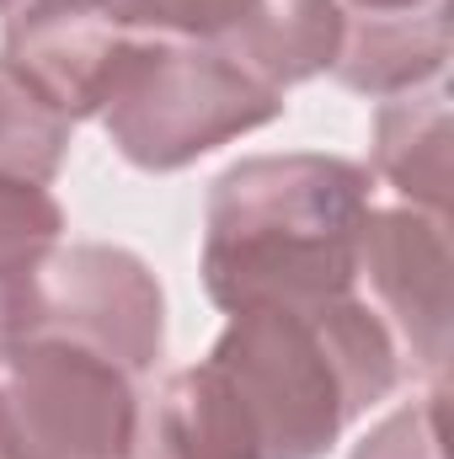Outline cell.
<instances>
[{"mask_svg":"<svg viewBox=\"0 0 454 459\" xmlns=\"http://www.w3.org/2000/svg\"><path fill=\"white\" fill-rule=\"evenodd\" d=\"M450 214L412 204H369L358 230V283L390 326L401 363L428 379L450 368Z\"/></svg>","mask_w":454,"mask_h":459,"instance_id":"obj_7","label":"cell"},{"mask_svg":"<svg viewBox=\"0 0 454 459\" xmlns=\"http://www.w3.org/2000/svg\"><path fill=\"white\" fill-rule=\"evenodd\" d=\"M278 113V86L220 48L177 38H123L97 97V123L139 171H182L230 139L267 128Z\"/></svg>","mask_w":454,"mask_h":459,"instance_id":"obj_3","label":"cell"},{"mask_svg":"<svg viewBox=\"0 0 454 459\" xmlns=\"http://www.w3.org/2000/svg\"><path fill=\"white\" fill-rule=\"evenodd\" d=\"M59 240H65L59 198L43 182L0 177V283L27 289Z\"/></svg>","mask_w":454,"mask_h":459,"instance_id":"obj_11","label":"cell"},{"mask_svg":"<svg viewBox=\"0 0 454 459\" xmlns=\"http://www.w3.org/2000/svg\"><path fill=\"white\" fill-rule=\"evenodd\" d=\"M450 86H417L401 97H385L374 113V144H369V177L396 193V204L450 214Z\"/></svg>","mask_w":454,"mask_h":459,"instance_id":"obj_9","label":"cell"},{"mask_svg":"<svg viewBox=\"0 0 454 459\" xmlns=\"http://www.w3.org/2000/svg\"><path fill=\"white\" fill-rule=\"evenodd\" d=\"M75 123L59 113L16 65L0 59V177H27L54 187L70 155Z\"/></svg>","mask_w":454,"mask_h":459,"instance_id":"obj_10","label":"cell"},{"mask_svg":"<svg viewBox=\"0 0 454 459\" xmlns=\"http://www.w3.org/2000/svg\"><path fill=\"white\" fill-rule=\"evenodd\" d=\"M337 16V75L358 97H401L444 81L454 54L450 0H327Z\"/></svg>","mask_w":454,"mask_h":459,"instance_id":"obj_8","label":"cell"},{"mask_svg":"<svg viewBox=\"0 0 454 459\" xmlns=\"http://www.w3.org/2000/svg\"><path fill=\"white\" fill-rule=\"evenodd\" d=\"M27 289H32V283H27ZM27 289H11V283H0V358H5V347H11V337H16V321H22Z\"/></svg>","mask_w":454,"mask_h":459,"instance_id":"obj_13","label":"cell"},{"mask_svg":"<svg viewBox=\"0 0 454 459\" xmlns=\"http://www.w3.org/2000/svg\"><path fill=\"white\" fill-rule=\"evenodd\" d=\"M374 177L358 160L289 150L225 166L204 204V294L235 316L358 294V230Z\"/></svg>","mask_w":454,"mask_h":459,"instance_id":"obj_2","label":"cell"},{"mask_svg":"<svg viewBox=\"0 0 454 459\" xmlns=\"http://www.w3.org/2000/svg\"><path fill=\"white\" fill-rule=\"evenodd\" d=\"M123 38H177L240 59L278 86L316 81L337 59V16L327 0H97Z\"/></svg>","mask_w":454,"mask_h":459,"instance_id":"obj_6","label":"cell"},{"mask_svg":"<svg viewBox=\"0 0 454 459\" xmlns=\"http://www.w3.org/2000/svg\"><path fill=\"white\" fill-rule=\"evenodd\" d=\"M22 332L86 342L134 368L139 379H150L166 352V294L144 256H134L128 246L59 240L48 262L32 273L16 337Z\"/></svg>","mask_w":454,"mask_h":459,"instance_id":"obj_5","label":"cell"},{"mask_svg":"<svg viewBox=\"0 0 454 459\" xmlns=\"http://www.w3.org/2000/svg\"><path fill=\"white\" fill-rule=\"evenodd\" d=\"M0 459H5V455H0Z\"/></svg>","mask_w":454,"mask_h":459,"instance_id":"obj_14","label":"cell"},{"mask_svg":"<svg viewBox=\"0 0 454 459\" xmlns=\"http://www.w3.org/2000/svg\"><path fill=\"white\" fill-rule=\"evenodd\" d=\"M353 459H450L444 455V379H433L417 401L396 406L380 428H369Z\"/></svg>","mask_w":454,"mask_h":459,"instance_id":"obj_12","label":"cell"},{"mask_svg":"<svg viewBox=\"0 0 454 459\" xmlns=\"http://www.w3.org/2000/svg\"><path fill=\"white\" fill-rule=\"evenodd\" d=\"M144 385L97 347L22 332L0 358V455L128 459Z\"/></svg>","mask_w":454,"mask_h":459,"instance_id":"obj_4","label":"cell"},{"mask_svg":"<svg viewBox=\"0 0 454 459\" xmlns=\"http://www.w3.org/2000/svg\"><path fill=\"white\" fill-rule=\"evenodd\" d=\"M406 363L363 294L235 310L209 358L144 390L128 459H321Z\"/></svg>","mask_w":454,"mask_h":459,"instance_id":"obj_1","label":"cell"}]
</instances>
